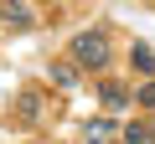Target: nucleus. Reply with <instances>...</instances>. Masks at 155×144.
<instances>
[{"label": "nucleus", "instance_id": "7", "mask_svg": "<svg viewBox=\"0 0 155 144\" xmlns=\"http://www.w3.org/2000/svg\"><path fill=\"white\" fill-rule=\"evenodd\" d=\"M83 134H88L93 144H98V139H119V129H114V118H93V124H88Z\"/></svg>", "mask_w": 155, "mask_h": 144}, {"label": "nucleus", "instance_id": "4", "mask_svg": "<svg viewBox=\"0 0 155 144\" xmlns=\"http://www.w3.org/2000/svg\"><path fill=\"white\" fill-rule=\"evenodd\" d=\"M129 67L145 72V77H155V46H150V41H134V46H129Z\"/></svg>", "mask_w": 155, "mask_h": 144}, {"label": "nucleus", "instance_id": "5", "mask_svg": "<svg viewBox=\"0 0 155 144\" xmlns=\"http://www.w3.org/2000/svg\"><path fill=\"white\" fill-rule=\"evenodd\" d=\"M98 103H104L109 113H119V108L129 103V88H124V83H98Z\"/></svg>", "mask_w": 155, "mask_h": 144}, {"label": "nucleus", "instance_id": "1", "mask_svg": "<svg viewBox=\"0 0 155 144\" xmlns=\"http://www.w3.org/2000/svg\"><path fill=\"white\" fill-rule=\"evenodd\" d=\"M67 57L83 67V72H104V67H109V31H98V26L78 31V36L67 41Z\"/></svg>", "mask_w": 155, "mask_h": 144}, {"label": "nucleus", "instance_id": "3", "mask_svg": "<svg viewBox=\"0 0 155 144\" xmlns=\"http://www.w3.org/2000/svg\"><path fill=\"white\" fill-rule=\"evenodd\" d=\"M0 21H5L11 31H31V11L21 5V0H5V5H0Z\"/></svg>", "mask_w": 155, "mask_h": 144}, {"label": "nucleus", "instance_id": "2", "mask_svg": "<svg viewBox=\"0 0 155 144\" xmlns=\"http://www.w3.org/2000/svg\"><path fill=\"white\" fill-rule=\"evenodd\" d=\"M78 77H83V67H78L72 57H57V62H47V83H52V88L72 93V88H78Z\"/></svg>", "mask_w": 155, "mask_h": 144}, {"label": "nucleus", "instance_id": "6", "mask_svg": "<svg viewBox=\"0 0 155 144\" xmlns=\"http://www.w3.org/2000/svg\"><path fill=\"white\" fill-rule=\"evenodd\" d=\"M119 139H124V144H155V124H140V118H134V124L119 129Z\"/></svg>", "mask_w": 155, "mask_h": 144}, {"label": "nucleus", "instance_id": "8", "mask_svg": "<svg viewBox=\"0 0 155 144\" xmlns=\"http://www.w3.org/2000/svg\"><path fill=\"white\" fill-rule=\"evenodd\" d=\"M134 103H145V108H155V77H150L145 88H134Z\"/></svg>", "mask_w": 155, "mask_h": 144}]
</instances>
